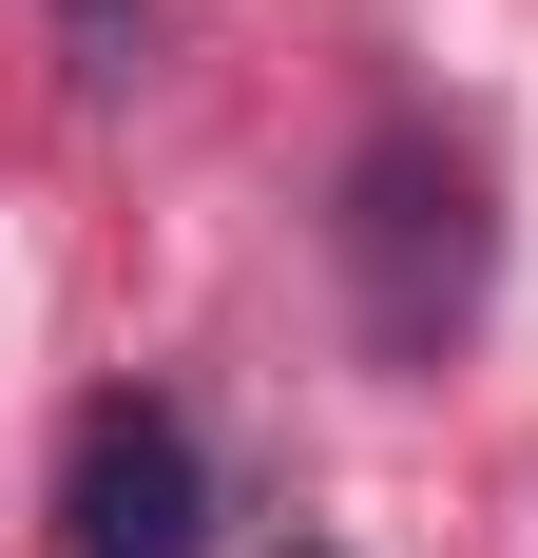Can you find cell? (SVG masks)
<instances>
[{"label":"cell","instance_id":"1","mask_svg":"<svg viewBox=\"0 0 538 558\" xmlns=\"http://www.w3.org/2000/svg\"><path fill=\"white\" fill-rule=\"evenodd\" d=\"M346 270H366V328L384 347H442L481 308V155L424 135V116H384L366 173H346Z\"/></svg>","mask_w":538,"mask_h":558},{"label":"cell","instance_id":"2","mask_svg":"<svg viewBox=\"0 0 538 558\" xmlns=\"http://www.w3.org/2000/svg\"><path fill=\"white\" fill-rule=\"evenodd\" d=\"M212 539V444L173 404H97L58 462V558H193Z\"/></svg>","mask_w":538,"mask_h":558},{"label":"cell","instance_id":"3","mask_svg":"<svg viewBox=\"0 0 538 558\" xmlns=\"http://www.w3.org/2000/svg\"><path fill=\"white\" fill-rule=\"evenodd\" d=\"M77 39H115V0H77Z\"/></svg>","mask_w":538,"mask_h":558},{"label":"cell","instance_id":"4","mask_svg":"<svg viewBox=\"0 0 538 558\" xmlns=\"http://www.w3.org/2000/svg\"><path fill=\"white\" fill-rule=\"evenodd\" d=\"M308 558H327V539H308Z\"/></svg>","mask_w":538,"mask_h":558}]
</instances>
